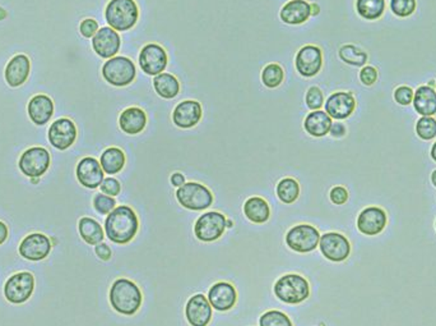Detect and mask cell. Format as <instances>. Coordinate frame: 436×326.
Segmentation results:
<instances>
[{
    "instance_id": "obj_46",
    "label": "cell",
    "mask_w": 436,
    "mask_h": 326,
    "mask_svg": "<svg viewBox=\"0 0 436 326\" xmlns=\"http://www.w3.org/2000/svg\"><path fill=\"white\" fill-rule=\"evenodd\" d=\"M378 80V71L371 66H366L360 72V81L363 82L365 86H371Z\"/></svg>"
},
{
    "instance_id": "obj_52",
    "label": "cell",
    "mask_w": 436,
    "mask_h": 326,
    "mask_svg": "<svg viewBox=\"0 0 436 326\" xmlns=\"http://www.w3.org/2000/svg\"><path fill=\"white\" fill-rule=\"evenodd\" d=\"M6 18H7V10L4 8L0 7V21H3Z\"/></svg>"
},
{
    "instance_id": "obj_21",
    "label": "cell",
    "mask_w": 436,
    "mask_h": 326,
    "mask_svg": "<svg viewBox=\"0 0 436 326\" xmlns=\"http://www.w3.org/2000/svg\"><path fill=\"white\" fill-rule=\"evenodd\" d=\"M207 298L215 310L226 312L230 311L238 302V293L233 284L218 282L212 285Z\"/></svg>"
},
{
    "instance_id": "obj_6",
    "label": "cell",
    "mask_w": 436,
    "mask_h": 326,
    "mask_svg": "<svg viewBox=\"0 0 436 326\" xmlns=\"http://www.w3.org/2000/svg\"><path fill=\"white\" fill-rule=\"evenodd\" d=\"M176 200L184 208L202 211L212 206L213 194L205 185L196 182H188L177 188Z\"/></svg>"
},
{
    "instance_id": "obj_57",
    "label": "cell",
    "mask_w": 436,
    "mask_h": 326,
    "mask_svg": "<svg viewBox=\"0 0 436 326\" xmlns=\"http://www.w3.org/2000/svg\"><path fill=\"white\" fill-rule=\"evenodd\" d=\"M435 229H436V222H435Z\"/></svg>"
},
{
    "instance_id": "obj_28",
    "label": "cell",
    "mask_w": 436,
    "mask_h": 326,
    "mask_svg": "<svg viewBox=\"0 0 436 326\" xmlns=\"http://www.w3.org/2000/svg\"><path fill=\"white\" fill-rule=\"evenodd\" d=\"M332 118L326 111H314L307 114L304 122V128L306 132L313 137H324L329 134L332 127Z\"/></svg>"
},
{
    "instance_id": "obj_23",
    "label": "cell",
    "mask_w": 436,
    "mask_h": 326,
    "mask_svg": "<svg viewBox=\"0 0 436 326\" xmlns=\"http://www.w3.org/2000/svg\"><path fill=\"white\" fill-rule=\"evenodd\" d=\"M31 62L24 54H18L8 62L6 67V81L10 87H20L29 80Z\"/></svg>"
},
{
    "instance_id": "obj_22",
    "label": "cell",
    "mask_w": 436,
    "mask_h": 326,
    "mask_svg": "<svg viewBox=\"0 0 436 326\" xmlns=\"http://www.w3.org/2000/svg\"><path fill=\"white\" fill-rule=\"evenodd\" d=\"M202 119V105L196 100H184L176 105L173 113L174 125L182 129L196 126Z\"/></svg>"
},
{
    "instance_id": "obj_36",
    "label": "cell",
    "mask_w": 436,
    "mask_h": 326,
    "mask_svg": "<svg viewBox=\"0 0 436 326\" xmlns=\"http://www.w3.org/2000/svg\"><path fill=\"white\" fill-rule=\"evenodd\" d=\"M284 68L277 63H270L262 71V82L268 89H276L284 82Z\"/></svg>"
},
{
    "instance_id": "obj_49",
    "label": "cell",
    "mask_w": 436,
    "mask_h": 326,
    "mask_svg": "<svg viewBox=\"0 0 436 326\" xmlns=\"http://www.w3.org/2000/svg\"><path fill=\"white\" fill-rule=\"evenodd\" d=\"M170 182H171V185L176 187V188H179V187H182V185H185V177H184V174L182 173H179V171H175L171 174V177H170Z\"/></svg>"
},
{
    "instance_id": "obj_18",
    "label": "cell",
    "mask_w": 436,
    "mask_h": 326,
    "mask_svg": "<svg viewBox=\"0 0 436 326\" xmlns=\"http://www.w3.org/2000/svg\"><path fill=\"white\" fill-rule=\"evenodd\" d=\"M185 316L191 326H208L212 319V306L208 298L202 293L190 297L185 306Z\"/></svg>"
},
{
    "instance_id": "obj_3",
    "label": "cell",
    "mask_w": 436,
    "mask_h": 326,
    "mask_svg": "<svg viewBox=\"0 0 436 326\" xmlns=\"http://www.w3.org/2000/svg\"><path fill=\"white\" fill-rule=\"evenodd\" d=\"M105 18L115 31H129L139 18L136 0H110L105 9Z\"/></svg>"
},
{
    "instance_id": "obj_50",
    "label": "cell",
    "mask_w": 436,
    "mask_h": 326,
    "mask_svg": "<svg viewBox=\"0 0 436 326\" xmlns=\"http://www.w3.org/2000/svg\"><path fill=\"white\" fill-rule=\"evenodd\" d=\"M8 234H9V230H8L7 224L0 222V246L7 241Z\"/></svg>"
},
{
    "instance_id": "obj_8",
    "label": "cell",
    "mask_w": 436,
    "mask_h": 326,
    "mask_svg": "<svg viewBox=\"0 0 436 326\" xmlns=\"http://www.w3.org/2000/svg\"><path fill=\"white\" fill-rule=\"evenodd\" d=\"M319 232L309 224L295 225L286 234V243L292 251L298 253H312L319 246Z\"/></svg>"
},
{
    "instance_id": "obj_38",
    "label": "cell",
    "mask_w": 436,
    "mask_h": 326,
    "mask_svg": "<svg viewBox=\"0 0 436 326\" xmlns=\"http://www.w3.org/2000/svg\"><path fill=\"white\" fill-rule=\"evenodd\" d=\"M259 326H293L290 318L284 312L272 310L263 313L259 319Z\"/></svg>"
},
{
    "instance_id": "obj_25",
    "label": "cell",
    "mask_w": 436,
    "mask_h": 326,
    "mask_svg": "<svg viewBox=\"0 0 436 326\" xmlns=\"http://www.w3.org/2000/svg\"><path fill=\"white\" fill-rule=\"evenodd\" d=\"M29 117L36 126H45L54 115V103L46 95H36L29 100Z\"/></svg>"
},
{
    "instance_id": "obj_9",
    "label": "cell",
    "mask_w": 436,
    "mask_h": 326,
    "mask_svg": "<svg viewBox=\"0 0 436 326\" xmlns=\"http://www.w3.org/2000/svg\"><path fill=\"white\" fill-rule=\"evenodd\" d=\"M35 290V278L29 271H21L9 276L4 285V296L8 302L22 304L27 302Z\"/></svg>"
},
{
    "instance_id": "obj_13",
    "label": "cell",
    "mask_w": 436,
    "mask_h": 326,
    "mask_svg": "<svg viewBox=\"0 0 436 326\" xmlns=\"http://www.w3.org/2000/svg\"><path fill=\"white\" fill-rule=\"evenodd\" d=\"M48 139L52 148L64 151L77 140V127L71 119H57L54 123H51Z\"/></svg>"
},
{
    "instance_id": "obj_33",
    "label": "cell",
    "mask_w": 436,
    "mask_h": 326,
    "mask_svg": "<svg viewBox=\"0 0 436 326\" xmlns=\"http://www.w3.org/2000/svg\"><path fill=\"white\" fill-rule=\"evenodd\" d=\"M356 10L366 21L379 20L386 10V0H357Z\"/></svg>"
},
{
    "instance_id": "obj_40",
    "label": "cell",
    "mask_w": 436,
    "mask_h": 326,
    "mask_svg": "<svg viewBox=\"0 0 436 326\" xmlns=\"http://www.w3.org/2000/svg\"><path fill=\"white\" fill-rule=\"evenodd\" d=\"M417 7V0H391V10L397 17L406 18L414 15Z\"/></svg>"
},
{
    "instance_id": "obj_34",
    "label": "cell",
    "mask_w": 436,
    "mask_h": 326,
    "mask_svg": "<svg viewBox=\"0 0 436 326\" xmlns=\"http://www.w3.org/2000/svg\"><path fill=\"white\" fill-rule=\"evenodd\" d=\"M277 196L286 205H291L300 196V185L293 178H284L277 185Z\"/></svg>"
},
{
    "instance_id": "obj_37",
    "label": "cell",
    "mask_w": 436,
    "mask_h": 326,
    "mask_svg": "<svg viewBox=\"0 0 436 326\" xmlns=\"http://www.w3.org/2000/svg\"><path fill=\"white\" fill-rule=\"evenodd\" d=\"M416 132L417 136L425 140L430 141L436 137V119L433 117H422L417 120L416 125Z\"/></svg>"
},
{
    "instance_id": "obj_47",
    "label": "cell",
    "mask_w": 436,
    "mask_h": 326,
    "mask_svg": "<svg viewBox=\"0 0 436 326\" xmlns=\"http://www.w3.org/2000/svg\"><path fill=\"white\" fill-rule=\"evenodd\" d=\"M95 253L97 255L99 259H101L102 261H109L111 259V248L106 243H99L95 246Z\"/></svg>"
},
{
    "instance_id": "obj_32",
    "label": "cell",
    "mask_w": 436,
    "mask_h": 326,
    "mask_svg": "<svg viewBox=\"0 0 436 326\" xmlns=\"http://www.w3.org/2000/svg\"><path fill=\"white\" fill-rule=\"evenodd\" d=\"M153 87L156 90L159 97L170 100V99L177 97L179 91H180V83L174 74L161 73L154 77Z\"/></svg>"
},
{
    "instance_id": "obj_7",
    "label": "cell",
    "mask_w": 436,
    "mask_h": 326,
    "mask_svg": "<svg viewBox=\"0 0 436 326\" xmlns=\"http://www.w3.org/2000/svg\"><path fill=\"white\" fill-rule=\"evenodd\" d=\"M50 153L45 148H29L23 153L18 168L29 178H41L50 168Z\"/></svg>"
},
{
    "instance_id": "obj_43",
    "label": "cell",
    "mask_w": 436,
    "mask_h": 326,
    "mask_svg": "<svg viewBox=\"0 0 436 326\" xmlns=\"http://www.w3.org/2000/svg\"><path fill=\"white\" fill-rule=\"evenodd\" d=\"M100 190H101L102 193L111 196V197H115L122 191V185L117 179L109 177V178L103 179V182L100 185Z\"/></svg>"
},
{
    "instance_id": "obj_29",
    "label": "cell",
    "mask_w": 436,
    "mask_h": 326,
    "mask_svg": "<svg viewBox=\"0 0 436 326\" xmlns=\"http://www.w3.org/2000/svg\"><path fill=\"white\" fill-rule=\"evenodd\" d=\"M244 214L255 224H263L269 220L270 208L268 202L262 197H250L244 205Z\"/></svg>"
},
{
    "instance_id": "obj_14",
    "label": "cell",
    "mask_w": 436,
    "mask_h": 326,
    "mask_svg": "<svg viewBox=\"0 0 436 326\" xmlns=\"http://www.w3.org/2000/svg\"><path fill=\"white\" fill-rule=\"evenodd\" d=\"M52 243L50 238L43 233H32L23 238L20 245V255L29 261H41L50 255Z\"/></svg>"
},
{
    "instance_id": "obj_31",
    "label": "cell",
    "mask_w": 436,
    "mask_h": 326,
    "mask_svg": "<svg viewBox=\"0 0 436 326\" xmlns=\"http://www.w3.org/2000/svg\"><path fill=\"white\" fill-rule=\"evenodd\" d=\"M78 230L80 237L87 245L96 246L102 243L105 233L100 222H96L92 218H82L78 222Z\"/></svg>"
},
{
    "instance_id": "obj_42",
    "label": "cell",
    "mask_w": 436,
    "mask_h": 326,
    "mask_svg": "<svg viewBox=\"0 0 436 326\" xmlns=\"http://www.w3.org/2000/svg\"><path fill=\"white\" fill-rule=\"evenodd\" d=\"M414 92L411 87L407 86H400L394 91V100L400 105L407 106L414 101Z\"/></svg>"
},
{
    "instance_id": "obj_26",
    "label": "cell",
    "mask_w": 436,
    "mask_h": 326,
    "mask_svg": "<svg viewBox=\"0 0 436 326\" xmlns=\"http://www.w3.org/2000/svg\"><path fill=\"white\" fill-rule=\"evenodd\" d=\"M119 126L126 134H142L147 126V114L137 106L128 108L119 117Z\"/></svg>"
},
{
    "instance_id": "obj_12",
    "label": "cell",
    "mask_w": 436,
    "mask_h": 326,
    "mask_svg": "<svg viewBox=\"0 0 436 326\" xmlns=\"http://www.w3.org/2000/svg\"><path fill=\"white\" fill-rule=\"evenodd\" d=\"M168 62V52L159 44L145 45L139 52V67L148 76L164 73Z\"/></svg>"
},
{
    "instance_id": "obj_5",
    "label": "cell",
    "mask_w": 436,
    "mask_h": 326,
    "mask_svg": "<svg viewBox=\"0 0 436 326\" xmlns=\"http://www.w3.org/2000/svg\"><path fill=\"white\" fill-rule=\"evenodd\" d=\"M137 68L126 57H114L102 66V77L115 87H125L136 80Z\"/></svg>"
},
{
    "instance_id": "obj_15",
    "label": "cell",
    "mask_w": 436,
    "mask_h": 326,
    "mask_svg": "<svg viewBox=\"0 0 436 326\" xmlns=\"http://www.w3.org/2000/svg\"><path fill=\"white\" fill-rule=\"evenodd\" d=\"M295 66L303 77H314L323 67V52L315 45H306L296 54Z\"/></svg>"
},
{
    "instance_id": "obj_41",
    "label": "cell",
    "mask_w": 436,
    "mask_h": 326,
    "mask_svg": "<svg viewBox=\"0 0 436 326\" xmlns=\"http://www.w3.org/2000/svg\"><path fill=\"white\" fill-rule=\"evenodd\" d=\"M306 105L310 111H320L321 106L324 105V97L319 87H310L306 92Z\"/></svg>"
},
{
    "instance_id": "obj_1",
    "label": "cell",
    "mask_w": 436,
    "mask_h": 326,
    "mask_svg": "<svg viewBox=\"0 0 436 326\" xmlns=\"http://www.w3.org/2000/svg\"><path fill=\"white\" fill-rule=\"evenodd\" d=\"M138 229V216L126 205L114 208L105 220L106 237L117 245L129 243L137 236Z\"/></svg>"
},
{
    "instance_id": "obj_55",
    "label": "cell",
    "mask_w": 436,
    "mask_h": 326,
    "mask_svg": "<svg viewBox=\"0 0 436 326\" xmlns=\"http://www.w3.org/2000/svg\"><path fill=\"white\" fill-rule=\"evenodd\" d=\"M226 227H228V228H233V220H228V222H226Z\"/></svg>"
},
{
    "instance_id": "obj_2",
    "label": "cell",
    "mask_w": 436,
    "mask_h": 326,
    "mask_svg": "<svg viewBox=\"0 0 436 326\" xmlns=\"http://www.w3.org/2000/svg\"><path fill=\"white\" fill-rule=\"evenodd\" d=\"M109 298L111 307L125 316H131L137 313L143 301V296L138 285L125 278H120L112 283L110 288Z\"/></svg>"
},
{
    "instance_id": "obj_35",
    "label": "cell",
    "mask_w": 436,
    "mask_h": 326,
    "mask_svg": "<svg viewBox=\"0 0 436 326\" xmlns=\"http://www.w3.org/2000/svg\"><path fill=\"white\" fill-rule=\"evenodd\" d=\"M340 58L351 66L363 67V64L368 62L369 57L366 52L355 45H344L340 49Z\"/></svg>"
},
{
    "instance_id": "obj_44",
    "label": "cell",
    "mask_w": 436,
    "mask_h": 326,
    "mask_svg": "<svg viewBox=\"0 0 436 326\" xmlns=\"http://www.w3.org/2000/svg\"><path fill=\"white\" fill-rule=\"evenodd\" d=\"M99 29V23L94 18H86L80 24V35L86 38L95 36Z\"/></svg>"
},
{
    "instance_id": "obj_54",
    "label": "cell",
    "mask_w": 436,
    "mask_h": 326,
    "mask_svg": "<svg viewBox=\"0 0 436 326\" xmlns=\"http://www.w3.org/2000/svg\"><path fill=\"white\" fill-rule=\"evenodd\" d=\"M431 182H433L434 187H436V169L433 171V174H431Z\"/></svg>"
},
{
    "instance_id": "obj_27",
    "label": "cell",
    "mask_w": 436,
    "mask_h": 326,
    "mask_svg": "<svg viewBox=\"0 0 436 326\" xmlns=\"http://www.w3.org/2000/svg\"><path fill=\"white\" fill-rule=\"evenodd\" d=\"M414 111L422 117H433L436 114V91L431 86L419 87L414 95Z\"/></svg>"
},
{
    "instance_id": "obj_19",
    "label": "cell",
    "mask_w": 436,
    "mask_h": 326,
    "mask_svg": "<svg viewBox=\"0 0 436 326\" xmlns=\"http://www.w3.org/2000/svg\"><path fill=\"white\" fill-rule=\"evenodd\" d=\"M326 113L332 119L343 120L351 117V114L356 109V100L351 92H335L328 97L324 103Z\"/></svg>"
},
{
    "instance_id": "obj_30",
    "label": "cell",
    "mask_w": 436,
    "mask_h": 326,
    "mask_svg": "<svg viewBox=\"0 0 436 326\" xmlns=\"http://www.w3.org/2000/svg\"><path fill=\"white\" fill-rule=\"evenodd\" d=\"M126 162V157L123 150L119 148H106L101 154L100 164H101L102 171L106 174H117L123 171L124 165Z\"/></svg>"
},
{
    "instance_id": "obj_39",
    "label": "cell",
    "mask_w": 436,
    "mask_h": 326,
    "mask_svg": "<svg viewBox=\"0 0 436 326\" xmlns=\"http://www.w3.org/2000/svg\"><path fill=\"white\" fill-rule=\"evenodd\" d=\"M94 208L101 215H109L117 208V200L105 193H97L94 197Z\"/></svg>"
},
{
    "instance_id": "obj_10",
    "label": "cell",
    "mask_w": 436,
    "mask_h": 326,
    "mask_svg": "<svg viewBox=\"0 0 436 326\" xmlns=\"http://www.w3.org/2000/svg\"><path fill=\"white\" fill-rule=\"evenodd\" d=\"M226 216L217 211H208L199 216L194 225L196 237L202 242H215L224 236Z\"/></svg>"
},
{
    "instance_id": "obj_4",
    "label": "cell",
    "mask_w": 436,
    "mask_h": 326,
    "mask_svg": "<svg viewBox=\"0 0 436 326\" xmlns=\"http://www.w3.org/2000/svg\"><path fill=\"white\" fill-rule=\"evenodd\" d=\"M275 295L284 304H298L310 297V285L304 276L298 274H286L277 281Z\"/></svg>"
},
{
    "instance_id": "obj_17",
    "label": "cell",
    "mask_w": 436,
    "mask_h": 326,
    "mask_svg": "<svg viewBox=\"0 0 436 326\" xmlns=\"http://www.w3.org/2000/svg\"><path fill=\"white\" fill-rule=\"evenodd\" d=\"M388 216L383 208L377 206L363 208L357 218V229L365 236H378L386 229Z\"/></svg>"
},
{
    "instance_id": "obj_53",
    "label": "cell",
    "mask_w": 436,
    "mask_h": 326,
    "mask_svg": "<svg viewBox=\"0 0 436 326\" xmlns=\"http://www.w3.org/2000/svg\"><path fill=\"white\" fill-rule=\"evenodd\" d=\"M431 157H433V160L436 163V142L433 145V148H431Z\"/></svg>"
},
{
    "instance_id": "obj_48",
    "label": "cell",
    "mask_w": 436,
    "mask_h": 326,
    "mask_svg": "<svg viewBox=\"0 0 436 326\" xmlns=\"http://www.w3.org/2000/svg\"><path fill=\"white\" fill-rule=\"evenodd\" d=\"M329 134H332L335 139H341V137H343V136L346 134V127H344L343 123H340V122L332 123Z\"/></svg>"
},
{
    "instance_id": "obj_16",
    "label": "cell",
    "mask_w": 436,
    "mask_h": 326,
    "mask_svg": "<svg viewBox=\"0 0 436 326\" xmlns=\"http://www.w3.org/2000/svg\"><path fill=\"white\" fill-rule=\"evenodd\" d=\"M122 38L117 31L111 27H102L92 37V48L99 57L103 59H111L120 50Z\"/></svg>"
},
{
    "instance_id": "obj_51",
    "label": "cell",
    "mask_w": 436,
    "mask_h": 326,
    "mask_svg": "<svg viewBox=\"0 0 436 326\" xmlns=\"http://www.w3.org/2000/svg\"><path fill=\"white\" fill-rule=\"evenodd\" d=\"M318 13H319V6L312 4V15H317Z\"/></svg>"
},
{
    "instance_id": "obj_45",
    "label": "cell",
    "mask_w": 436,
    "mask_h": 326,
    "mask_svg": "<svg viewBox=\"0 0 436 326\" xmlns=\"http://www.w3.org/2000/svg\"><path fill=\"white\" fill-rule=\"evenodd\" d=\"M330 201L335 204V205H344L347 200H349V192L342 185H337L333 187L332 191H330Z\"/></svg>"
},
{
    "instance_id": "obj_11",
    "label": "cell",
    "mask_w": 436,
    "mask_h": 326,
    "mask_svg": "<svg viewBox=\"0 0 436 326\" xmlns=\"http://www.w3.org/2000/svg\"><path fill=\"white\" fill-rule=\"evenodd\" d=\"M320 253L329 261L342 262L351 255V243L341 233H326L320 237Z\"/></svg>"
},
{
    "instance_id": "obj_24",
    "label": "cell",
    "mask_w": 436,
    "mask_h": 326,
    "mask_svg": "<svg viewBox=\"0 0 436 326\" xmlns=\"http://www.w3.org/2000/svg\"><path fill=\"white\" fill-rule=\"evenodd\" d=\"M312 17V4L306 0H290L279 12L281 21L287 24H303Z\"/></svg>"
},
{
    "instance_id": "obj_56",
    "label": "cell",
    "mask_w": 436,
    "mask_h": 326,
    "mask_svg": "<svg viewBox=\"0 0 436 326\" xmlns=\"http://www.w3.org/2000/svg\"><path fill=\"white\" fill-rule=\"evenodd\" d=\"M38 179L40 178H31V180H32V183H34V185H36L37 182H38Z\"/></svg>"
},
{
    "instance_id": "obj_20",
    "label": "cell",
    "mask_w": 436,
    "mask_h": 326,
    "mask_svg": "<svg viewBox=\"0 0 436 326\" xmlns=\"http://www.w3.org/2000/svg\"><path fill=\"white\" fill-rule=\"evenodd\" d=\"M77 179L80 185L89 190H96L101 185L105 179V171H102L101 164L95 157H83L75 169Z\"/></svg>"
}]
</instances>
